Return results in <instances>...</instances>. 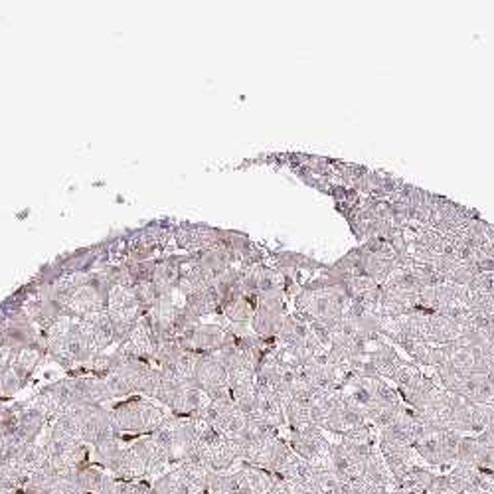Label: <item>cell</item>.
Listing matches in <instances>:
<instances>
[{
  "label": "cell",
  "instance_id": "cell-2",
  "mask_svg": "<svg viewBox=\"0 0 494 494\" xmlns=\"http://www.w3.org/2000/svg\"><path fill=\"white\" fill-rule=\"evenodd\" d=\"M152 494H190L188 488L172 475V470L152 482Z\"/></svg>",
  "mask_w": 494,
  "mask_h": 494
},
{
  "label": "cell",
  "instance_id": "cell-1",
  "mask_svg": "<svg viewBox=\"0 0 494 494\" xmlns=\"http://www.w3.org/2000/svg\"><path fill=\"white\" fill-rule=\"evenodd\" d=\"M113 429L121 433H145L156 431L165 423L166 415L156 406L142 400H129L111 413Z\"/></svg>",
  "mask_w": 494,
  "mask_h": 494
}]
</instances>
